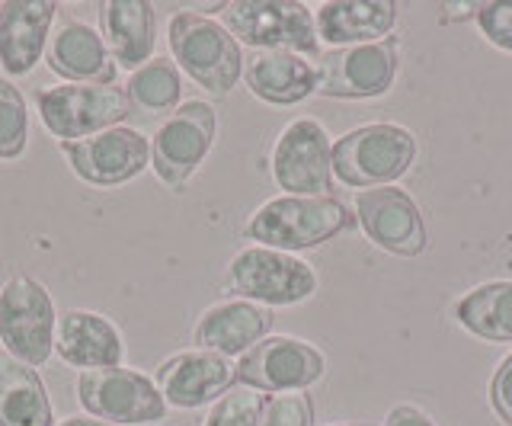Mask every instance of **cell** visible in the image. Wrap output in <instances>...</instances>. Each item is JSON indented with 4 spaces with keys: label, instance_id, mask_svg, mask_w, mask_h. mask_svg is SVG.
I'll list each match as a JSON object with an SVG mask.
<instances>
[{
    "label": "cell",
    "instance_id": "1",
    "mask_svg": "<svg viewBox=\"0 0 512 426\" xmlns=\"http://www.w3.org/2000/svg\"><path fill=\"white\" fill-rule=\"evenodd\" d=\"M167 45L173 65L186 71L212 100L231 97L244 77V52L240 42L218 20L192 10H176L167 23Z\"/></svg>",
    "mask_w": 512,
    "mask_h": 426
},
{
    "label": "cell",
    "instance_id": "2",
    "mask_svg": "<svg viewBox=\"0 0 512 426\" xmlns=\"http://www.w3.org/2000/svg\"><path fill=\"white\" fill-rule=\"evenodd\" d=\"M352 225L356 215L333 196H276L250 215L244 238L282 254H298L333 241Z\"/></svg>",
    "mask_w": 512,
    "mask_h": 426
},
{
    "label": "cell",
    "instance_id": "3",
    "mask_svg": "<svg viewBox=\"0 0 512 426\" xmlns=\"http://www.w3.org/2000/svg\"><path fill=\"white\" fill-rule=\"evenodd\" d=\"M416 161V138L404 125L372 122L333 141V177L352 189L394 186Z\"/></svg>",
    "mask_w": 512,
    "mask_h": 426
},
{
    "label": "cell",
    "instance_id": "4",
    "mask_svg": "<svg viewBox=\"0 0 512 426\" xmlns=\"http://www.w3.org/2000/svg\"><path fill=\"white\" fill-rule=\"evenodd\" d=\"M224 292L263 308H292L317 292V273L295 254L253 244L228 263Z\"/></svg>",
    "mask_w": 512,
    "mask_h": 426
},
{
    "label": "cell",
    "instance_id": "5",
    "mask_svg": "<svg viewBox=\"0 0 512 426\" xmlns=\"http://www.w3.org/2000/svg\"><path fill=\"white\" fill-rule=\"evenodd\" d=\"M221 26L256 52L320 55L314 13L298 0H234L221 7Z\"/></svg>",
    "mask_w": 512,
    "mask_h": 426
},
{
    "label": "cell",
    "instance_id": "6",
    "mask_svg": "<svg viewBox=\"0 0 512 426\" xmlns=\"http://www.w3.org/2000/svg\"><path fill=\"white\" fill-rule=\"evenodd\" d=\"M58 311L36 276L13 273L0 286V343L4 353L39 369L55 353Z\"/></svg>",
    "mask_w": 512,
    "mask_h": 426
},
{
    "label": "cell",
    "instance_id": "7",
    "mask_svg": "<svg viewBox=\"0 0 512 426\" xmlns=\"http://www.w3.org/2000/svg\"><path fill=\"white\" fill-rule=\"evenodd\" d=\"M36 113L45 132L64 145L116 129L132 109L116 84H48L36 90Z\"/></svg>",
    "mask_w": 512,
    "mask_h": 426
},
{
    "label": "cell",
    "instance_id": "8",
    "mask_svg": "<svg viewBox=\"0 0 512 426\" xmlns=\"http://www.w3.org/2000/svg\"><path fill=\"white\" fill-rule=\"evenodd\" d=\"M218 135L215 106L205 100H186L170 113L151 135V170L173 193H183L186 183L208 157Z\"/></svg>",
    "mask_w": 512,
    "mask_h": 426
},
{
    "label": "cell",
    "instance_id": "9",
    "mask_svg": "<svg viewBox=\"0 0 512 426\" xmlns=\"http://www.w3.org/2000/svg\"><path fill=\"white\" fill-rule=\"evenodd\" d=\"M74 398L87 417L112 426H148L167 417V401L160 398L154 378L125 366L80 372Z\"/></svg>",
    "mask_w": 512,
    "mask_h": 426
},
{
    "label": "cell",
    "instance_id": "10",
    "mask_svg": "<svg viewBox=\"0 0 512 426\" xmlns=\"http://www.w3.org/2000/svg\"><path fill=\"white\" fill-rule=\"evenodd\" d=\"M400 42L388 36L368 45L330 49L317 58V93L330 100H375L394 87Z\"/></svg>",
    "mask_w": 512,
    "mask_h": 426
},
{
    "label": "cell",
    "instance_id": "11",
    "mask_svg": "<svg viewBox=\"0 0 512 426\" xmlns=\"http://www.w3.org/2000/svg\"><path fill=\"white\" fill-rule=\"evenodd\" d=\"M282 196H327L333 186V141L317 119H292L269 157Z\"/></svg>",
    "mask_w": 512,
    "mask_h": 426
},
{
    "label": "cell",
    "instance_id": "12",
    "mask_svg": "<svg viewBox=\"0 0 512 426\" xmlns=\"http://www.w3.org/2000/svg\"><path fill=\"white\" fill-rule=\"evenodd\" d=\"M61 154L77 180L112 189L138 180L151 167V135L116 125V129H106L100 135L64 141Z\"/></svg>",
    "mask_w": 512,
    "mask_h": 426
},
{
    "label": "cell",
    "instance_id": "13",
    "mask_svg": "<svg viewBox=\"0 0 512 426\" xmlns=\"http://www.w3.org/2000/svg\"><path fill=\"white\" fill-rule=\"evenodd\" d=\"M327 372L324 353L298 337H266L237 359V382L253 391H304Z\"/></svg>",
    "mask_w": 512,
    "mask_h": 426
},
{
    "label": "cell",
    "instance_id": "14",
    "mask_svg": "<svg viewBox=\"0 0 512 426\" xmlns=\"http://www.w3.org/2000/svg\"><path fill=\"white\" fill-rule=\"evenodd\" d=\"M356 222L368 241L394 257H420L429 244L420 205L400 186L362 189L356 196Z\"/></svg>",
    "mask_w": 512,
    "mask_h": 426
},
{
    "label": "cell",
    "instance_id": "15",
    "mask_svg": "<svg viewBox=\"0 0 512 426\" xmlns=\"http://www.w3.org/2000/svg\"><path fill=\"white\" fill-rule=\"evenodd\" d=\"M237 382V366L231 359L208 350H183L173 353L157 366L154 385L167 407L176 410H199L205 404H215L228 388Z\"/></svg>",
    "mask_w": 512,
    "mask_h": 426
},
{
    "label": "cell",
    "instance_id": "16",
    "mask_svg": "<svg viewBox=\"0 0 512 426\" xmlns=\"http://www.w3.org/2000/svg\"><path fill=\"white\" fill-rule=\"evenodd\" d=\"M55 17V0H7V4H0V68L7 77L32 74V68L45 58Z\"/></svg>",
    "mask_w": 512,
    "mask_h": 426
},
{
    "label": "cell",
    "instance_id": "17",
    "mask_svg": "<svg viewBox=\"0 0 512 426\" xmlns=\"http://www.w3.org/2000/svg\"><path fill=\"white\" fill-rule=\"evenodd\" d=\"M55 353L71 369H119L125 362V340L119 327L100 311L71 308L58 314L55 327Z\"/></svg>",
    "mask_w": 512,
    "mask_h": 426
},
{
    "label": "cell",
    "instance_id": "18",
    "mask_svg": "<svg viewBox=\"0 0 512 426\" xmlns=\"http://www.w3.org/2000/svg\"><path fill=\"white\" fill-rule=\"evenodd\" d=\"M272 321H276L272 308L244 302V298H228V302H218L202 311L196 330H192V343H196V350L234 359L250 353L260 340H266Z\"/></svg>",
    "mask_w": 512,
    "mask_h": 426
},
{
    "label": "cell",
    "instance_id": "19",
    "mask_svg": "<svg viewBox=\"0 0 512 426\" xmlns=\"http://www.w3.org/2000/svg\"><path fill=\"white\" fill-rule=\"evenodd\" d=\"M45 65L64 84H116V61L109 58L106 42L84 20H64L45 49Z\"/></svg>",
    "mask_w": 512,
    "mask_h": 426
},
{
    "label": "cell",
    "instance_id": "20",
    "mask_svg": "<svg viewBox=\"0 0 512 426\" xmlns=\"http://www.w3.org/2000/svg\"><path fill=\"white\" fill-rule=\"evenodd\" d=\"M100 36L116 68L138 71L157 49V7L148 0H106L100 4Z\"/></svg>",
    "mask_w": 512,
    "mask_h": 426
},
{
    "label": "cell",
    "instance_id": "21",
    "mask_svg": "<svg viewBox=\"0 0 512 426\" xmlns=\"http://www.w3.org/2000/svg\"><path fill=\"white\" fill-rule=\"evenodd\" d=\"M394 0H333L314 10L317 39H324L333 49L346 45H368L391 36L397 23Z\"/></svg>",
    "mask_w": 512,
    "mask_h": 426
},
{
    "label": "cell",
    "instance_id": "22",
    "mask_svg": "<svg viewBox=\"0 0 512 426\" xmlns=\"http://www.w3.org/2000/svg\"><path fill=\"white\" fill-rule=\"evenodd\" d=\"M244 81L256 100L295 106L317 93V68L295 52H253L244 61Z\"/></svg>",
    "mask_w": 512,
    "mask_h": 426
},
{
    "label": "cell",
    "instance_id": "23",
    "mask_svg": "<svg viewBox=\"0 0 512 426\" xmlns=\"http://www.w3.org/2000/svg\"><path fill=\"white\" fill-rule=\"evenodd\" d=\"M0 426H55L42 375L7 353H0Z\"/></svg>",
    "mask_w": 512,
    "mask_h": 426
},
{
    "label": "cell",
    "instance_id": "24",
    "mask_svg": "<svg viewBox=\"0 0 512 426\" xmlns=\"http://www.w3.org/2000/svg\"><path fill=\"white\" fill-rule=\"evenodd\" d=\"M455 321L487 343H512V282H484L455 302Z\"/></svg>",
    "mask_w": 512,
    "mask_h": 426
},
{
    "label": "cell",
    "instance_id": "25",
    "mask_svg": "<svg viewBox=\"0 0 512 426\" xmlns=\"http://www.w3.org/2000/svg\"><path fill=\"white\" fill-rule=\"evenodd\" d=\"M128 109L144 119H167L183 103V77L173 58H151L148 65L128 74L122 87Z\"/></svg>",
    "mask_w": 512,
    "mask_h": 426
},
{
    "label": "cell",
    "instance_id": "26",
    "mask_svg": "<svg viewBox=\"0 0 512 426\" xmlns=\"http://www.w3.org/2000/svg\"><path fill=\"white\" fill-rule=\"evenodd\" d=\"M29 145V106L20 87L0 77V161H20Z\"/></svg>",
    "mask_w": 512,
    "mask_h": 426
},
{
    "label": "cell",
    "instance_id": "27",
    "mask_svg": "<svg viewBox=\"0 0 512 426\" xmlns=\"http://www.w3.org/2000/svg\"><path fill=\"white\" fill-rule=\"evenodd\" d=\"M266 394L247 385H234L208 407L202 426H260Z\"/></svg>",
    "mask_w": 512,
    "mask_h": 426
},
{
    "label": "cell",
    "instance_id": "28",
    "mask_svg": "<svg viewBox=\"0 0 512 426\" xmlns=\"http://www.w3.org/2000/svg\"><path fill=\"white\" fill-rule=\"evenodd\" d=\"M260 426H314V401L304 391L269 394Z\"/></svg>",
    "mask_w": 512,
    "mask_h": 426
},
{
    "label": "cell",
    "instance_id": "29",
    "mask_svg": "<svg viewBox=\"0 0 512 426\" xmlns=\"http://www.w3.org/2000/svg\"><path fill=\"white\" fill-rule=\"evenodd\" d=\"M474 20L490 45L512 55V0H506V4H500V0L496 4H480Z\"/></svg>",
    "mask_w": 512,
    "mask_h": 426
},
{
    "label": "cell",
    "instance_id": "30",
    "mask_svg": "<svg viewBox=\"0 0 512 426\" xmlns=\"http://www.w3.org/2000/svg\"><path fill=\"white\" fill-rule=\"evenodd\" d=\"M490 407L503 426H512V353L496 366L490 378Z\"/></svg>",
    "mask_w": 512,
    "mask_h": 426
},
{
    "label": "cell",
    "instance_id": "31",
    "mask_svg": "<svg viewBox=\"0 0 512 426\" xmlns=\"http://www.w3.org/2000/svg\"><path fill=\"white\" fill-rule=\"evenodd\" d=\"M384 426H436L426 410H420L416 404H397L388 410V417H384Z\"/></svg>",
    "mask_w": 512,
    "mask_h": 426
},
{
    "label": "cell",
    "instance_id": "32",
    "mask_svg": "<svg viewBox=\"0 0 512 426\" xmlns=\"http://www.w3.org/2000/svg\"><path fill=\"white\" fill-rule=\"evenodd\" d=\"M55 426H112L106 420H96V417H87V414H74V417H64L58 420Z\"/></svg>",
    "mask_w": 512,
    "mask_h": 426
},
{
    "label": "cell",
    "instance_id": "33",
    "mask_svg": "<svg viewBox=\"0 0 512 426\" xmlns=\"http://www.w3.org/2000/svg\"><path fill=\"white\" fill-rule=\"evenodd\" d=\"M330 426H375V423H330Z\"/></svg>",
    "mask_w": 512,
    "mask_h": 426
}]
</instances>
